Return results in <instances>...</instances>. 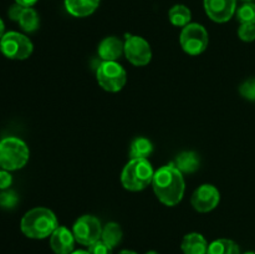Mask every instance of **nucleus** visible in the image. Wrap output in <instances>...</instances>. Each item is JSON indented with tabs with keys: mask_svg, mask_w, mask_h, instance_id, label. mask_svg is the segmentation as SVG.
Wrapping results in <instances>:
<instances>
[{
	"mask_svg": "<svg viewBox=\"0 0 255 254\" xmlns=\"http://www.w3.org/2000/svg\"><path fill=\"white\" fill-rule=\"evenodd\" d=\"M152 186L157 198L168 207L176 206L183 198V173L177 168L173 162L154 172Z\"/></svg>",
	"mask_w": 255,
	"mask_h": 254,
	"instance_id": "nucleus-1",
	"label": "nucleus"
},
{
	"mask_svg": "<svg viewBox=\"0 0 255 254\" xmlns=\"http://www.w3.org/2000/svg\"><path fill=\"white\" fill-rule=\"evenodd\" d=\"M59 227L57 218L54 212L44 207L30 209L22 217L20 228L21 232L31 239H44L51 236Z\"/></svg>",
	"mask_w": 255,
	"mask_h": 254,
	"instance_id": "nucleus-2",
	"label": "nucleus"
},
{
	"mask_svg": "<svg viewBox=\"0 0 255 254\" xmlns=\"http://www.w3.org/2000/svg\"><path fill=\"white\" fill-rule=\"evenodd\" d=\"M154 172L152 164L146 158L129 159L121 174L122 186L132 192L143 191L152 183Z\"/></svg>",
	"mask_w": 255,
	"mask_h": 254,
	"instance_id": "nucleus-3",
	"label": "nucleus"
},
{
	"mask_svg": "<svg viewBox=\"0 0 255 254\" xmlns=\"http://www.w3.org/2000/svg\"><path fill=\"white\" fill-rule=\"evenodd\" d=\"M29 147L17 137H5L0 141V167L5 171L22 168L29 161Z\"/></svg>",
	"mask_w": 255,
	"mask_h": 254,
	"instance_id": "nucleus-4",
	"label": "nucleus"
},
{
	"mask_svg": "<svg viewBox=\"0 0 255 254\" xmlns=\"http://www.w3.org/2000/svg\"><path fill=\"white\" fill-rule=\"evenodd\" d=\"M96 79L105 91L119 92L126 84V70L116 61H102L97 66Z\"/></svg>",
	"mask_w": 255,
	"mask_h": 254,
	"instance_id": "nucleus-5",
	"label": "nucleus"
},
{
	"mask_svg": "<svg viewBox=\"0 0 255 254\" xmlns=\"http://www.w3.org/2000/svg\"><path fill=\"white\" fill-rule=\"evenodd\" d=\"M32 42L29 37L16 31H9L0 39V51L11 60H25L32 54Z\"/></svg>",
	"mask_w": 255,
	"mask_h": 254,
	"instance_id": "nucleus-6",
	"label": "nucleus"
},
{
	"mask_svg": "<svg viewBox=\"0 0 255 254\" xmlns=\"http://www.w3.org/2000/svg\"><path fill=\"white\" fill-rule=\"evenodd\" d=\"M181 46L188 55L196 56L206 51L209 37L206 27L201 24H188L183 27L179 36Z\"/></svg>",
	"mask_w": 255,
	"mask_h": 254,
	"instance_id": "nucleus-7",
	"label": "nucleus"
},
{
	"mask_svg": "<svg viewBox=\"0 0 255 254\" xmlns=\"http://www.w3.org/2000/svg\"><path fill=\"white\" fill-rule=\"evenodd\" d=\"M72 233H74L75 239L82 246L90 247L101 239L102 236V227L101 222L95 216H82L75 222L72 227Z\"/></svg>",
	"mask_w": 255,
	"mask_h": 254,
	"instance_id": "nucleus-8",
	"label": "nucleus"
},
{
	"mask_svg": "<svg viewBox=\"0 0 255 254\" xmlns=\"http://www.w3.org/2000/svg\"><path fill=\"white\" fill-rule=\"evenodd\" d=\"M125 55L134 66H146L152 59L151 46L143 37L137 35H126Z\"/></svg>",
	"mask_w": 255,
	"mask_h": 254,
	"instance_id": "nucleus-9",
	"label": "nucleus"
},
{
	"mask_svg": "<svg viewBox=\"0 0 255 254\" xmlns=\"http://www.w3.org/2000/svg\"><path fill=\"white\" fill-rule=\"evenodd\" d=\"M221 201L219 191L212 184H202L192 194L191 203L197 212L207 213L211 212L218 206Z\"/></svg>",
	"mask_w": 255,
	"mask_h": 254,
	"instance_id": "nucleus-10",
	"label": "nucleus"
},
{
	"mask_svg": "<svg viewBox=\"0 0 255 254\" xmlns=\"http://www.w3.org/2000/svg\"><path fill=\"white\" fill-rule=\"evenodd\" d=\"M237 0H204L207 15L216 22H227L236 12Z\"/></svg>",
	"mask_w": 255,
	"mask_h": 254,
	"instance_id": "nucleus-11",
	"label": "nucleus"
},
{
	"mask_svg": "<svg viewBox=\"0 0 255 254\" xmlns=\"http://www.w3.org/2000/svg\"><path fill=\"white\" fill-rule=\"evenodd\" d=\"M74 233L66 227H57L50 236V247L55 254H71L75 249Z\"/></svg>",
	"mask_w": 255,
	"mask_h": 254,
	"instance_id": "nucleus-12",
	"label": "nucleus"
},
{
	"mask_svg": "<svg viewBox=\"0 0 255 254\" xmlns=\"http://www.w3.org/2000/svg\"><path fill=\"white\" fill-rule=\"evenodd\" d=\"M124 52L125 42L116 36L105 37L99 45V56L104 61H116Z\"/></svg>",
	"mask_w": 255,
	"mask_h": 254,
	"instance_id": "nucleus-13",
	"label": "nucleus"
},
{
	"mask_svg": "<svg viewBox=\"0 0 255 254\" xmlns=\"http://www.w3.org/2000/svg\"><path fill=\"white\" fill-rule=\"evenodd\" d=\"M100 0H65L67 11L76 17H85L91 15L99 7Z\"/></svg>",
	"mask_w": 255,
	"mask_h": 254,
	"instance_id": "nucleus-14",
	"label": "nucleus"
},
{
	"mask_svg": "<svg viewBox=\"0 0 255 254\" xmlns=\"http://www.w3.org/2000/svg\"><path fill=\"white\" fill-rule=\"evenodd\" d=\"M182 251L184 254H207L208 244L206 238L199 233H189L182 241Z\"/></svg>",
	"mask_w": 255,
	"mask_h": 254,
	"instance_id": "nucleus-15",
	"label": "nucleus"
},
{
	"mask_svg": "<svg viewBox=\"0 0 255 254\" xmlns=\"http://www.w3.org/2000/svg\"><path fill=\"white\" fill-rule=\"evenodd\" d=\"M173 163L182 173H193L199 168V157L196 152L184 151L177 156Z\"/></svg>",
	"mask_w": 255,
	"mask_h": 254,
	"instance_id": "nucleus-16",
	"label": "nucleus"
},
{
	"mask_svg": "<svg viewBox=\"0 0 255 254\" xmlns=\"http://www.w3.org/2000/svg\"><path fill=\"white\" fill-rule=\"evenodd\" d=\"M153 152V144L146 137H137L132 141L131 148H129V156L131 159L146 158L151 156Z\"/></svg>",
	"mask_w": 255,
	"mask_h": 254,
	"instance_id": "nucleus-17",
	"label": "nucleus"
},
{
	"mask_svg": "<svg viewBox=\"0 0 255 254\" xmlns=\"http://www.w3.org/2000/svg\"><path fill=\"white\" fill-rule=\"evenodd\" d=\"M168 17L174 26L184 27L188 24H191L192 14L191 10L186 5L178 4L171 7V10L168 12Z\"/></svg>",
	"mask_w": 255,
	"mask_h": 254,
	"instance_id": "nucleus-18",
	"label": "nucleus"
},
{
	"mask_svg": "<svg viewBox=\"0 0 255 254\" xmlns=\"http://www.w3.org/2000/svg\"><path fill=\"white\" fill-rule=\"evenodd\" d=\"M207 254H241L238 244L231 239H217L208 246Z\"/></svg>",
	"mask_w": 255,
	"mask_h": 254,
	"instance_id": "nucleus-19",
	"label": "nucleus"
},
{
	"mask_svg": "<svg viewBox=\"0 0 255 254\" xmlns=\"http://www.w3.org/2000/svg\"><path fill=\"white\" fill-rule=\"evenodd\" d=\"M122 236H124V233H122L121 227L117 223H115V222H110V223H107L102 228L101 239L105 243L111 246L112 248H115V247H117L121 243Z\"/></svg>",
	"mask_w": 255,
	"mask_h": 254,
	"instance_id": "nucleus-20",
	"label": "nucleus"
},
{
	"mask_svg": "<svg viewBox=\"0 0 255 254\" xmlns=\"http://www.w3.org/2000/svg\"><path fill=\"white\" fill-rule=\"evenodd\" d=\"M17 22L24 31L32 32L39 27V15L32 7H24Z\"/></svg>",
	"mask_w": 255,
	"mask_h": 254,
	"instance_id": "nucleus-21",
	"label": "nucleus"
},
{
	"mask_svg": "<svg viewBox=\"0 0 255 254\" xmlns=\"http://www.w3.org/2000/svg\"><path fill=\"white\" fill-rule=\"evenodd\" d=\"M237 17L241 24H255V4L246 2L237 11Z\"/></svg>",
	"mask_w": 255,
	"mask_h": 254,
	"instance_id": "nucleus-22",
	"label": "nucleus"
},
{
	"mask_svg": "<svg viewBox=\"0 0 255 254\" xmlns=\"http://www.w3.org/2000/svg\"><path fill=\"white\" fill-rule=\"evenodd\" d=\"M239 92L246 100L255 101V77L246 80L239 87Z\"/></svg>",
	"mask_w": 255,
	"mask_h": 254,
	"instance_id": "nucleus-23",
	"label": "nucleus"
},
{
	"mask_svg": "<svg viewBox=\"0 0 255 254\" xmlns=\"http://www.w3.org/2000/svg\"><path fill=\"white\" fill-rule=\"evenodd\" d=\"M17 201H19V198H17L15 192L5 191L4 189V192L0 193V206L2 208H14L16 206Z\"/></svg>",
	"mask_w": 255,
	"mask_h": 254,
	"instance_id": "nucleus-24",
	"label": "nucleus"
},
{
	"mask_svg": "<svg viewBox=\"0 0 255 254\" xmlns=\"http://www.w3.org/2000/svg\"><path fill=\"white\" fill-rule=\"evenodd\" d=\"M238 36L246 42H252L255 40V24H241L238 29Z\"/></svg>",
	"mask_w": 255,
	"mask_h": 254,
	"instance_id": "nucleus-25",
	"label": "nucleus"
},
{
	"mask_svg": "<svg viewBox=\"0 0 255 254\" xmlns=\"http://www.w3.org/2000/svg\"><path fill=\"white\" fill-rule=\"evenodd\" d=\"M112 247L109 246L107 243H105L102 239H99L97 242H95L94 244L89 247V253L90 254H112Z\"/></svg>",
	"mask_w": 255,
	"mask_h": 254,
	"instance_id": "nucleus-26",
	"label": "nucleus"
},
{
	"mask_svg": "<svg viewBox=\"0 0 255 254\" xmlns=\"http://www.w3.org/2000/svg\"><path fill=\"white\" fill-rule=\"evenodd\" d=\"M12 183L11 174L7 171L2 169L0 171V189H7Z\"/></svg>",
	"mask_w": 255,
	"mask_h": 254,
	"instance_id": "nucleus-27",
	"label": "nucleus"
},
{
	"mask_svg": "<svg viewBox=\"0 0 255 254\" xmlns=\"http://www.w3.org/2000/svg\"><path fill=\"white\" fill-rule=\"evenodd\" d=\"M22 10H24V6H21V5L19 4L12 5V6H10L9 9V17L11 20H15V21H19Z\"/></svg>",
	"mask_w": 255,
	"mask_h": 254,
	"instance_id": "nucleus-28",
	"label": "nucleus"
},
{
	"mask_svg": "<svg viewBox=\"0 0 255 254\" xmlns=\"http://www.w3.org/2000/svg\"><path fill=\"white\" fill-rule=\"evenodd\" d=\"M16 4L21 5L24 7H31L32 5H35L37 2V0H15Z\"/></svg>",
	"mask_w": 255,
	"mask_h": 254,
	"instance_id": "nucleus-29",
	"label": "nucleus"
},
{
	"mask_svg": "<svg viewBox=\"0 0 255 254\" xmlns=\"http://www.w3.org/2000/svg\"><path fill=\"white\" fill-rule=\"evenodd\" d=\"M4 31H5V24L4 21H2L1 17H0V39L4 36Z\"/></svg>",
	"mask_w": 255,
	"mask_h": 254,
	"instance_id": "nucleus-30",
	"label": "nucleus"
},
{
	"mask_svg": "<svg viewBox=\"0 0 255 254\" xmlns=\"http://www.w3.org/2000/svg\"><path fill=\"white\" fill-rule=\"evenodd\" d=\"M71 254H90L89 251H82V249H80V251H74Z\"/></svg>",
	"mask_w": 255,
	"mask_h": 254,
	"instance_id": "nucleus-31",
	"label": "nucleus"
},
{
	"mask_svg": "<svg viewBox=\"0 0 255 254\" xmlns=\"http://www.w3.org/2000/svg\"><path fill=\"white\" fill-rule=\"evenodd\" d=\"M119 254H137V253L133 251H121Z\"/></svg>",
	"mask_w": 255,
	"mask_h": 254,
	"instance_id": "nucleus-32",
	"label": "nucleus"
},
{
	"mask_svg": "<svg viewBox=\"0 0 255 254\" xmlns=\"http://www.w3.org/2000/svg\"><path fill=\"white\" fill-rule=\"evenodd\" d=\"M146 254H158V253H157V252H154V251H151V252H147Z\"/></svg>",
	"mask_w": 255,
	"mask_h": 254,
	"instance_id": "nucleus-33",
	"label": "nucleus"
},
{
	"mask_svg": "<svg viewBox=\"0 0 255 254\" xmlns=\"http://www.w3.org/2000/svg\"><path fill=\"white\" fill-rule=\"evenodd\" d=\"M242 1H246V2H254L255 0H242Z\"/></svg>",
	"mask_w": 255,
	"mask_h": 254,
	"instance_id": "nucleus-34",
	"label": "nucleus"
},
{
	"mask_svg": "<svg viewBox=\"0 0 255 254\" xmlns=\"http://www.w3.org/2000/svg\"><path fill=\"white\" fill-rule=\"evenodd\" d=\"M244 254H255L254 252H247V253H244Z\"/></svg>",
	"mask_w": 255,
	"mask_h": 254,
	"instance_id": "nucleus-35",
	"label": "nucleus"
}]
</instances>
